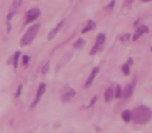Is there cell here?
I'll list each match as a JSON object with an SVG mask.
<instances>
[{"instance_id": "7", "label": "cell", "mask_w": 152, "mask_h": 133, "mask_svg": "<svg viewBox=\"0 0 152 133\" xmlns=\"http://www.w3.org/2000/svg\"><path fill=\"white\" fill-rule=\"evenodd\" d=\"M64 23H65V21H61L58 24H57L56 26H55L54 28H53L52 30H51L50 32H49V34H48V40H52L53 38H54L55 36L57 34V32L59 31V30L61 29V27H63V25H64Z\"/></svg>"}, {"instance_id": "16", "label": "cell", "mask_w": 152, "mask_h": 133, "mask_svg": "<svg viewBox=\"0 0 152 133\" xmlns=\"http://www.w3.org/2000/svg\"><path fill=\"white\" fill-rule=\"evenodd\" d=\"M122 94H123V92H122V89H121V86H120V85H117L115 96H116L117 98H120V97H122Z\"/></svg>"}, {"instance_id": "10", "label": "cell", "mask_w": 152, "mask_h": 133, "mask_svg": "<svg viewBox=\"0 0 152 133\" xmlns=\"http://www.w3.org/2000/svg\"><path fill=\"white\" fill-rule=\"evenodd\" d=\"M74 96H75V91L70 89H68L67 92H65V93L63 94L61 100H63V102H68V101H70V100H71Z\"/></svg>"}, {"instance_id": "12", "label": "cell", "mask_w": 152, "mask_h": 133, "mask_svg": "<svg viewBox=\"0 0 152 133\" xmlns=\"http://www.w3.org/2000/svg\"><path fill=\"white\" fill-rule=\"evenodd\" d=\"M94 27H95V22L92 21V20H90V21H88L87 26H86V27L83 29L81 33H86V32H88V31H90V30H92Z\"/></svg>"}, {"instance_id": "13", "label": "cell", "mask_w": 152, "mask_h": 133, "mask_svg": "<svg viewBox=\"0 0 152 133\" xmlns=\"http://www.w3.org/2000/svg\"><path fill=\"white\" fill-rule=\"evenodd\" d=\"M122 118H123V121H125L126 123L130 122V120L132 118V116H131L130 111H129V110H125V111H123L122 112Z\"/></svg>"}, {"instance_id": "23", "label": "cell", "mask_w": 152, "mask_h": 133, "mask_svg": "<svg viewBox=\"0 0 152 133\" xmlns=\"http://www.w3.org/2000/svg\"><path fill=\"white\" fill-rule=\"evenodd\" d=\"M144 2H148V1H150V0H143Z\"/></svg>"}, {"instance_id": "18", "label": "cell", "mask_w": 152, "mask_h": 133, "mask_svg": "<svg viewBox=\"0 0 152 133\" xmlns=\"http://www.w3.org/2000/svg\"><path fill=\"white\" fill-rule=\"evenodd\" d=\"M83 44H85V41H83V39H79V40L75 43V45H74V47H75V48H80V47L83 46Z\"/></svg>"}, {"instance_id": "19", "label": "cell", "mask_w": 152, "mask_h": 133, "mask_svg": "<svg viewBox=\"0 0 152 133\" xmlns=\"http://www.w3.org/2000/svg\"><path fill=\"white\" fill-rule=\"evenodd\" d=\"M48 65H49V63H45V65L43 67V70H42L43 74H46L47 73V71H48Z\"/></svg>"}, {"instance_id": "20", "label": "cell", "mask_w": 152, "mask_h": 133, "mask_svg": "<svg viewBox=\"0 0 152 133\" xmlns=\"http://www.w3.org/2000/svg\"><path fill=\"white\" fill-rule=\"evenodd\" d=\"M28 61H29V56H27V55L23 56V63H24V65H28Z\"/></svg>"}, {"instance_id": "1", "label": "cell", "mask_w": 152, "mask_h": 133, "mask_svg": "<svg viewBox=\"0 0 152 133\" xmlns=\"http://www.w3.org/2000/svg\"><path fill=\"white\" fill-rule=\"evenodd\" d=\"M151 118V111L146 106H139L133 110L132 118L135 124H145Z\"/></svg>"}, {"instance_id": "4", "label": "cell", "mask_w": 152, "mask_h": 133, "mask_svg": "<svg viewBox=\"0 0 152 133\" xmlns=\"http://www.w3.org/2000/svg\"><path fill=\"white\" fill-rule=\"evenodd\" d=\"M41 15V12L39 9H29V11L27 12V14H26V24L30 23V22H32L34 20H36L37 18L39 17V16Z\"/></svg>"}, {"instance_id": "21", "label": "cell", "mask_w": 152, "mask_h": 133, "mask_svg": "<svg viewBox=\"0 0 152 133\" xmlns=\"http://www.w3.org/2000/svg\"><path fill=\"white\" fill-rule=\"evenodd\" d=\"M21 89H22V86L20 85V86L18 87V91H17V94H16V97H19V96H20V94H21Z\"/></svg>"}, {"instance_id": "14", "label": "cell", "mask_w": 152, "mask_h": 133, "mask_svg": "<svg viewBox=\"0 0 152 133\" xmlns=\"http://www.w3.org/2000/svg\"><path fill=\"white\" fill-rule=\"evenodd\" d=\"M22 1H23V0H14V1H13V5H12V9H11L12 13H14V12H15L16 9H17L18 7H19L20 5L22 4Z\"/></svg>"}, {"instance_id": "24", "label": "cell", "mask_w": 152, "mask_h": 133, "mask_svg": "<svg viewBox=\"0 0 152 133\" xmlns=\"http://www.w3.org/2000/svg\"><path fill=\"white\" fill-rule=\"evenodd\" d=\"M151 50H152V48H151Z\"/></svg>"}, {"instance_id": "2", "label": "cell", "mask_w": 152, "mask_h": 133, "mask_svg": "<svg viewBox=\"0 0 152 133\" xmlns=\"http://www.w3.org/2000/svg\"><path fill=\"white\" fill-rule=\"evenodd\" d=\"M39 29H40V25L39 24H34V25L30 26L27 31L25 32V34L23 36V38L21 39V43H20L21 46H26V45L30 44L34 41V39L37 36Z\"/></svg>"}, {"instance_id": "3", "label": "cell", "mask_w": 152, "mask_h": 133, "mask_svg": "<svg viewBox=\"0 0 152 133\" xmlns=\"http://www.w3.org/2000/svg\"><path fill=\"white\" fill-rule=\"evenodd\" d=\"M104 42H105V36H104L103 33H99V34H98V36H97V40H96L95 46L93 47V49L91 50L90 54L95 55L97 52H99V51L103 48Z\"/></svg>"}, {"instance_id": "11", "label": "cell", "mask_w": 152, "mask_h": 133, "mask_svg": "<svg viewBox=\"0 0 152 133\" xmlns=\"http://www.w3.org/2000/svg\"><path fill=\"white\" fill-rule=\"evenodd\" d=\"M113 97H114V92H113L112 87H108L105 91V94H104V98H105V102L108 103L113 100Z\"/></svg>"}, {"instance_id": "9", "label": "cell", "mask_w": 152, "mask_h": 133, "mask_svg": "<svg viewBox=\"0 0 152 133\" xmlns=\"http://www.w3.org/2000/svg\"><path fill=\"white\" fill-rule=\"evenodd\" d=\"M98 72H99V68H98V67H95V68H94L93 70H92V73H91V75H90L89 79H88L87 83H86V87H89L90 85H91L92 83H93L94 79H95L96 75L98 74Z\"/></svg>"}, {"instance_id": "22", "label": "cell", "mask_w": 152, "mask_h": 133, "mask_svg": "<svg viewBox=\"0 0 152 133\" xmlns=\"http://www.w3.org/2000/svg\"><path fill=\"white\" fill-rule=\"evenodd\" d=\"M126 1H127V2H129V3H130V2H132L133 0H126Z\"/></svg>"}, {"instance_id": "17", "label": "cell", "mask_w": 152, "mask_h": 133, "mask_svg": "<svg viewBox=\"0 0 152 133\" xmlns=\"http://www.w3.org/2000/svg\"><path fill=\"white\" fill-rule=\"evenodd\" d=\"M122 71H123V73H124L125 75H129L130 70H129V65H127V63H125V65L122 67Z\"/></svg>"}, {"instance_id": "6", "label": "cell", "mask_w": 152, "mask_h": 133, "mask_svg": "<svg viewBox=\"0 0 152 133\" xmlns=\"http://www.w3.org/2000/svg\"><path fill=\"white\" fill-rule=\"evenodd\" d=\"M135 83H137V79L132 80V82H131L130 84H129L128 86L124 89V92H123V94H122L123 97H124V98H129V97H130L131 94H132V92H133V89H134Z\"/></svg>"}, {"instance_id": "8", "label": "cell", "mask_w": 152, "mask_h": 133, "mask_svg": "<svg viewBox=\"0 0 152 133\" xmlns=\"http://www.w3.org/2000/svg\"><path fill=\"white\" fill-rule=\"evenodd\" d=\"M148 31H149V29H148L147 26H140V27L137 29V31H135V33H134V36H133L132 40L133 41H137V39L140 38V36H143V34H145V33H147Z\"/></svg>"}, {"instance_id": "15", "label": "cell", "mask_w": 152, "mask_h": 133, "mask_svg": "<svg viewBox=\"0 0 152 133\" xmlns=\"http://www.w3.org/2000/svg\"><path fill=\"white\" fill-rule=\"evenodd\" d=\"M19 56H20V52L19 51H17V52L15 53V55H14V67H15L16 70H17V68H18V60H19Z\"/></svg>"}, {"instance_id": "5", "label": "cell", "mask_w": 152, "mask_h": 133, "mask_svg": "<svg viewBox=\"0 0 152 133\" xmlns=\"http://www.w3.org/2000/svg\"><path fill=\"white\" fill-rule=\"evenodd\" d=\"M45 89H46V85H45V83H41L40 86H39L38 93H37L36 99H34V101L32 102V104H31V108H34V107L37 106V104H38V103H39V101H40L41 97H42V96L44 95Z\"/></svg>"}]
</instances>
